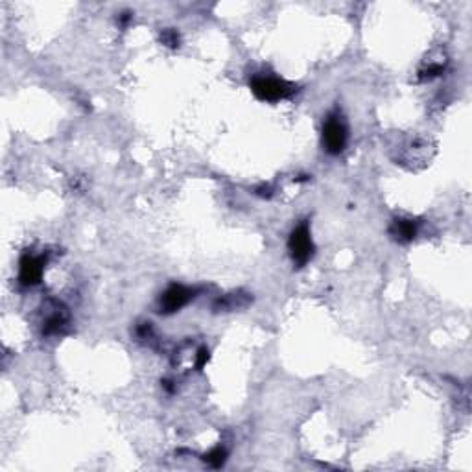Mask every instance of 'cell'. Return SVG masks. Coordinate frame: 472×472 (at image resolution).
Segmentation results:
<instances>
[{
  "label": "cell",
  "mask_w": 472,
  "mask_h": 472,
  "mask_svg": "<svg viewBox=\"0 0 472 472\" xmlns=\"http://www.w3.org/2000/svg\"><path fill=\"white\" fill-rule=\"evenodd\" d=\"M250 87L259 100L272 102V104L273 102L286 100V98L299 91L295 83H290L277 76H268V74H257V76L251 77Z\"/></svg>",
  "instance_id": "obj_1"
},
{
  "label": "cell",
  "mask_w": 472,
  "mask_h": 472,
  "mask_svg": "<svg viewBox=\"0 0 472 472\" xmlns=\"http://www.w3.org/2000/svg\"><path fill=\"white\" fill-rule=\"evenodd\" d=\"M288 251H290L291 260H294V264L297 268H303V266H306V264L312 260L316 247H313L312 232H310V225L306 220L297 223L294 227V231L290 232V238H288Z\"/></svg>",
  "instance_id": "obj_2"
},
{
  "label": "cell",
  "mask_w": 472,
  "mask_h": 472,
  "mask_svg": "<svg viewBox=\"0 0 472 472\" xmlns=\"http://www.w3.org/2000/svg\"><path fill=\"white\" fill-rule=\"evenodd\" d=\"M349 141V129L340 114H328L323 126V148L331 155H340Z\"/></svg>",
  "instance_id": "obj_3"
},
{
  "label": "cell",
  "mask_w": 472,
  "mask_h": 472,
  "mask_svg": "<svg viewBox=\"0 0 472 472\" xmlns=\"http://www.w3.org/2000/svg\"><path fill=\"white\" fill-rule=\"evenodd\" d=\"M195 295H198V290H194V288L183 286V284H172V286L166 288L164 294L159 297L157 309H159V313L172 316V313L185 309L191 301H194Z\"/></svg>",
  "instance_id": "obj_4"
},
{
  "label": "cell",
  "mask_w": 472,
  "mask_h": 472,
  "mask_svg": "<svg viewBox=\"0 0 472 472\" xmlns=\"http://www.w3.org/2000/svg\"><path fill=\"white\" fill-rule=\"evenodd\" d=\"M70 313L63 303L48 301L46 303L45 319H43V336H59L68 328Z\"/></svg>",
  "instance_id": "obj_5"
},
{
  "label": "cell",
  "mask_w": 472,
  "mask_h": 472,
  "mask_svg": "<svg viewBox=\"0 0 472 472\" xmlns=\"http://www.w3.org/2000/svg\"><path fill=\"white\" fill-rule=\"evenodd\" d=\"M46 268V254L24 253L18 262V282L23 286H36L43 279Z\"/></svg>",
  "instance_id": "obj_6"
},
{
  "label": "cell",
  "mask_w": 472,
  "mask_h": 472,
  "mask_svg": "<svg viewBox=\"0 0 472 472\" xmlns=\"http://www.w3.org/2000/svg\"><path fill=\"white\" fill-rule=\"evenodd\" d=\"M387 232H390L391 240L399 242V244H409L417 236L419 223L409 218H395L391 222Z\"/></svg>",
  "instance_id": "obj_7"
},
{
  "label": "cell",
  "mask_w": 472,
  "mask_h": 472,
  "mask_svg": "<svg viewBox=\"0 0 472 472\" xmlns=\"http://www.w3.org/2000/svg\"><path fill=\"white\" fill-rule=\"evenodd\" d=\"M250 301V295H242L240 291H236V294H229L220 297V299L214 303V310H216V312H232V310L247 306Z\"/></svg>",
  "instance_id": "obj_8"
},
{
  "label": "cell",
  "mask_w": 472,
  "mask_h": 472,
  "mask_svg": "<svg viewBox=\"0 0 472 472\" xmlns=\"http://www.w3.org/2000/svg\"><path fill=\"white\" fill-rule=\"evenodd\" d=\"M227 449L220 445L214 446L210 452H207V454L203 456V461L213 468H222L223 465H225V461H227Z\"/></svg>",
  "instance_id": "obj_9"
},
{
  "label": "cell",
  "mask_w": 472,
  "mask_h": 472,
  "mask_svg": "<svg viewBox=\"0 0 472 472\" xmlns=\"http://www.w3.org/2000/svg\"><path fill=\"white\" fill-rule=\"evenodd\" d=\"M443 73H445V63H441V61H430V63H427L419 70V80H421V82H430V80L441 76Z\"/></svg>",
  "instance_id": "obj_10"
},
{
  "label": "cell",
  "mask_w": 472,
  "mask_h": 472,
  "mask_svg": "<svg viewBox=\"0 0 472 472\" xmlns=\"http://www.w3.org/2000/svg\"><path fill=\"white\" fill-rule=\"evenodd\" d=\"M161 43H163L164 46H168V48H179V45H181V37H179L177 30H173V28H166V30L161 32Z\"/></svg>",
  "instance_id": "obj_11"
},
{
  "label": "cell",
  "mask_w": 472,
  "mask_h": 472,
  "mask_svg": "<svg viewBox=\"0 0 472 472\" xmlns=\"http://www.w3.org/2000/svg\"><path fill=\"white\" fill-rule=\"evenodd\" d=\"M136 336L141 338V340H150L154 336V328H151V323H141L139 327H136Z\"/></svg>",
  "instance_id": "obj_12"
},
{
  "label": "cell",
  "mask_w": 472,
  "mask_h": 472,
  "mask_svg": "<svg viewBox=\"0 0 472 472\" xmlns=\"http://www.w3.org/2000/svg\"><path fill=\"white\" fill-rule=\"evenodd\" d=\"M254 194L260 195V198H266V200H269V198L273 195V188L269 185H262V186H259L257 191H254Z\"/></svg>",
  "instance_id": "obj_13"
}]
</instances>
